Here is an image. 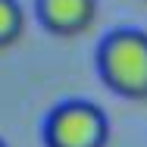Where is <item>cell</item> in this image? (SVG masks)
Returning a JSON list of instances; mask_svg holds the SVG:
<instances>
[{
  "label": "cell",
  "mask_w": 147,
  "mask_h": 147,
  "mask_svg": "<svg viewBox=\"0 0 147 147\" xmlns=\"http://www.w3.org/2000/svg\"><path fill=\"white\" fill-rule=\"evenodd\" d=\"M97 72L125 100H147V31L116 28L97 47Z\"/></svg>",
  "instance_id": "6da1fadb"
},
{
  "label": "cell",
  "mask_w": 147,
  "mask_h": 147,
  "mask_svg": "<svg viewBox=\"0 0 147 147\" xmlns=\"http://www.w3.org/2000/svg\"><path fill=\"white\" fill-rule=\"evenodd\" d=\"M38 22L57 38L85 34L97 19V0H34Z\"/></svg>",
  "instance_id": "3957f363"
},
{
  "label": "cell",
  "mask_w": 147,
  "mask_h": 147,
  "mask_svg": "<svg viewBox=\"0 0 147 147\" xmlns=\"http://www.w3.org/2000/svg\"><path fill=\"white\" fill-rule=\"evenodd\" d=\"M0 147H6V141H3V138H0Z\"/></svg>",
  "instance_id": "5b68a950"
},
{
  "label": "cell",
  "mask_w": 147,
  "mask_h": 147,
  "mask_svg": "<svg viewBox=\"0 0 147 147\" xmlns=\"http://www.w3.org/2000/svg\"><path fill=\"white\" fill-rule=\"evenodd\" d=\"M110 119L91 100H63L44 119V147H107Z\"/></svg>",
  "instance_id": "7a4b0ae2"
},
{
  "label": "cell",
  "mask_w": 147,
  "mask_h": 147,
  "mask_svg": "<svg viewBox=\"0 0 147 147\" xmlns=\"http://www.w3.org/2000/svg\"><path fill=\"white\" fill-rule=\"evenodd\" d=\"M25 31V13L19 0H0V50L13 47Z\"/></svg>",
  "instance_id": "277c9868"
}]
</instances>
